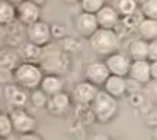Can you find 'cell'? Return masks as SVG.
<instances>
[{
	"mask_svg": "<svg viewBox=\"0 0 157 140\" xmlns=\"http://www.w3.org/2000/svg\"><path fill=\"white\" fill-rule=\"evenodd\" d=\"M133 2H135V3H136V5L140 6V5H142L144 2H147V0H133Z\"/></svg>",
	"mask_w": 157,
	"mask_h": 140,
	"instance_id": "obj_34",
	"label": "cell"
},
{
	"mask_svg": "<svg viewBox=\"0 0 157 140\" xmlns=\"http://www.w3.org/2000/svg\"><path fill=\"white\" fill-rule=\"evenodd\" d=\"M131 102L133 106H140V103L142 102V96H140V93H133L131 96Z\"/></svg>",
	"mask_w": 157,
	"mask_h": 140,
	"instance_id": "obj_31",
	"label": "cell"
},
{
	"mask_svg": "<svg viewBox=\"0 0 157 140\" xmlns=\"http://www.w3.org/2000/svg\"><path fill=\"white\" fill-rule=\"evenodd\" d=\"M0 111H2V106H0Z\"/></svg>",
	"mask_w": 157,
	"mask_h": 140,
	"instance_id": "obj_37",
	"label": "cell"
},
{
	"mask_svg": "<svg viewBox=\"0 0 157 140\" xmlns=\"http://www.w3.org/2000/svg\"><path fill=\"white\" fill-rule=\"evenodd\" d=\"M114 9L117 10V13L120 16H129L138 10V5L133 0H117Z\"/></svg>",
	"mask_w": 157,
	"mask_h": 140,
	"instance_id": "obj_22",
	"label": "cell"
},
{
	"mask_svg": "<svg viewBox=\"0 0 157 140\" xmlns=\"http://www.w3.org/2000/svg\"><path fill=\"white\" fill-rule=\"evenodd\" d=\"M5 97L9 105L13 108H24L28 102V93L25 88L19 87L18 84H6L5 86Z\"/></svg>",
	"mask_w": 157,
	"mask_h": 140,
	"instance_id": "obj_14",
	"label": "cell"
},
{
	"mask_svg": "<svg viewBox=\"0 0 157 140\" xmlns=\"http://www.w3.org/2000/svg\"><path fill=\"white\" fill-rule=\"evenodd\" d=\"M98 22H96L95 13H87V12H82L78 13L76 18V30L82 37L89 38L90 35L98 30Z\"/></svg>",
	"mask_w": 157,
	"mask_h": 140,
	"instance_id": "obj_13",
	"label": "cell"
},
{
	"mask_svg": "<svg viewBox=\"0 0 157 140\" xmlns=\"http://www.w3.org/2000/svg\"><path fill=\"white\" fill-rule=\"evenodd\" d=\"M9 3H12V5H13V6H17V5H19V3H21V2H24V0H8Z\"/></svg>",
	"mask_w": 157,
	"mask_h": 140,
	"instance_id": "obj_33",
	"label": "cell"
},
{
	"mask_svg": "<svg viewBox=\"0 0 157 140\" xmlns=\"http://www.w3.org/2000/svg\"><path fill=\"white\" fill-rule=\"evenodd\" d=\"M21 62V58L13 49H2L0 50V72H12Z\"/></svg>",
	"mask_w": 157,
	"mask_h": 140,
	"instance_id": "obj_17",
	"label": "cell"
},
{
	"mask_svg": "<svg viewBox=\"0 0 157 140\" xmlns=\"http://www.w3.org/2000/svg\"><path fill=\"white\" fill-rule=\"evenodd\" d=\"M28 102H31L33 106H36V108H44L46 102H48V96L37 87L34 90H31V93L28 95Z\"/></svg>",
	"mask_w": 157,
	"mask_h": 140,
	"instance_id": "obj_25",
	"label": "cell"
},
{
	"mask_svg": "<svg viewBox=\"0 0 157 140\" xmlns=\"http://www.w3.org/2000/svg\"><path fill=\"white\" fill-rule=\"evenodd\" d=\"M99 88L94 86L92 83L89 81H82L77 83L74 88H73V93H71V99L77 103V105H90L94 97L96 96Z\"/></svg>",
	"mask_w": 157,
	"mask_h": 140,
	"instance_id": "obj_10",
	"label": "cell"
},
{
	"mask_svg": "<svg viewBox=\"0 0 157 140\" xmlns=\"http://www.w3.org/2000/svg\"><path fill=\"white\" fill-rule=\"evenodd\" d=\"M64 2H65V3H71V5H73V3H77L78 0H64Z\"/></svg>",
	"mask_w": 157,
	"mask_h": 140,
	"instance_id": "obj_35",
	"label": "cell"
},
{
	"mask_svg": "<svg viewBox=\"0 0 157 140\" xmlns=\"http://www.w3.org/2000/svg\"><path fill=\"white\" fill-rule=\"evenodd\" d=\"M150 75L151 80L157 81V61H150Z\"/></svg>",
	"mask_w": 157,
	"mask_h": 140,
	"instance_id": "obj_30",
	"label": "cell"
},
{
	"mask_svg": "<svg viewBox=\"0 0 157 140\" xmlns=\"http://www.w3.org/2000/svg\"><path fill=\"white\" fill-rule=\"evenodd\" d=\"M44 108L49 114L55 115V117L65 115L71 108V97L65 92H59L56 95L48 96V102H46Z\"/></svg>",
	"mask_w": 157,
	"mask_h": 140,
	"instance_id": "obj_7",
	"label": "cell"
},
{
	"mask_svg": "<svg viewBox=\"0 0 157 140\" xmlns=\"http://www.w3.org/2000/svg\"><path fill=\"white\" fill-rule=\"evenodd\" d=\"M51 35L53 38H62L67 35V30L62 24H52L51 25Z\"/></svg>",
	"mask_w": 157,
	"mask_h": 140,
	"instance_id": "obj_27",
	"label": "cell"
},
{
	"mask_svg": "<svg viewBox=\"0 0 157 140\" xmlns=\"http://www.w3.org/2000/svg\"><path fill=\"white\" fill-rule=\"evenodd\" d=\"M30 2H33V3H36V5H37V6H40V8H42V6H43L48 0H30Z\"/></svg>",
	"mask_w": 157,
	"mask_h": 140,
	"instance_id": "obj_32",
	"label": "cell"
},
{
	"mask_svg": "<svg viewBox=\"0 0 157 140\" xmlns=\"http://www.w3.org/2000/svg\"><path fill=\"white\" fill-rule=\"evenodd\" d=\"M39 88L46 96H52V95H56L59 92H64V80L59 75L48 74V75H43Z\"/></svg>",
	"mask_w": 157,
	"mask_h": 140,
	"instance_id": "obj_16",
	"label": "cell"
},
{
	"mask_svg": "<svg viewBox=\"0 0 157 140\" xmlns=\"http://www.w3.org/2000/svg\"><path fill=\"white\" fill-rule=\"evenodd\" d=\"M101 88L104 92H107L110 96L119 99L128 92V80H126V77H119V75H111L110 74Z\"/></svg>",
	"mask_w": 157,
	"mask_h": 140,
	"instance_id": "obj_15",
	"label": "cell"
},
{
	"mask_svg": "<svg viewBox=\"0 0 157 140\" xmlns=\"http://www.w3.org/2000/svg\"><path fill=\"white\" fill-rule=\"evenodd\" d=\"M51 25L44 21H36L33 24L27 25V40L39 47H43L51 41Z\"/></svg>",
	"mask_w": 157,
	"mask_h": 140,
	"instance_id": "obj_5",
	"label": "cell"
},
{
	"mask_svg": "<svg viewBox=\"0 0 157 140\" xmlns=\"http://www.w3.org/2000/svg\"><path fill=\"white\" fill-rule=\"evenodd\" d=\"M18 55H19L21 61L36 62L40 56H42V47H39V46H36V44L27 41L25 44L21 46V49H19V53H18Z\"/></svg>",
	"mask_w": 157,
	"mask_h": 140,
	"instance_id": "obj_20",
	"label": "cell"
},
{
	"mask_svg": "<svg viewBox=\"0 0 157 140\" xmlns=\"http://www.w3.org/2000/svg\"><path fill=\"white\" fill-rule=\"evenodd\" d=\"M129 58L132 61H140L148 58V41L136 38L129 43ZM148 61V59H147Z\"/></svg>",
	"mask_w": 157,
	"mask_h": 140,
	"instance_id": "obj_19",
	"label": "cell"
},
{
	"mask_svg": "<svg viewBox=\"0 0 157 140\" xmlns=\"http://www.w3.org/2000/svg\"><path fill=\"white\" fill-rule=\"evenodd\" d=\"M148 61H157V38L148 41Z\"/></svg>",
	"mask_w": 157,
	"mask_h": 140,
	"instance_id": "obj_28",
	"label": "cell"
},
{
	"mask_svg": "<svg viewBox=\"0 0 157 140\" xmlns=\"http://www.w3.org/2000/svg\"><path fill=\"white\" fill-rule=\"evenodd\" d=\"M13 81L19 87L25 90H34L40 86V81L43 78V70L36 62H24L21 61L15 70L12 71Z\"/></svg>",
	"mask_w": 157,
	"mask_h": 140,
	"instance_id": "obj_1",
	"label": "cell"
},
{
	"mask_svg": "<svg viewBox=\"0 0 157 140\" xmlns=\"http://www.w3.org/2000/svg\"><path fill=\"white\" fill-rule=\"evenodd\" d=\"M15 13L18 21L27 27L40 19V6H37L30 0H24L15 6Z\"/></svg>",
	"mask_w": 157,
	"mask_h": 140,
	"instance_id": "obj_8",
	"label": "cell"
},
{
	"mask_svg": "<svg viewBox=\"0 0 157 140\" xmlns=\"http://www.w3.org/2000/svg\"><path fill=\"white\" fill-rule=\"evenodd\" d=\"M18 140H43V137L40 134H37L36 131H30V133L19 134V139Z\"/></svg>",
	"mask_w": 157,
	"mask_h": 140,
	"instance_id": "obj_29",
	"label": "cell"
},
{
	"mask_svg": "<svg viewBox=\"0 0 157 140\" xmlns=\"http://www.w3.org/2000/svg\"><path fill=\"white\" fill-rule=\"evenodd\" d=\"M154 83H156V84H154V87H153V90H154V95L157 96V81H154Z\"/></svg>",
	"mask_w": 157,
	"mask_h": 140,
	"instance_id": "obj_36",
	"label": "cell"
},
{
	"mask_svg": "<svg viewBox=\"0 0 157 140\" xmlns=\"http://www.w3.org/2000/svg\"><path fill=\"white\" fill-rule=\"evenodd\" d=\"M105 65L110 71L111 75H119V77H128V72H129V66H131L132 59L129 56H126L122 52H114L108 56H105Z\"/></svg>",
	"mask_w": 157,
	"mask_h": 140,
	"instance_id": "obj_6",
	"label": "cell"
},
{
	"mask_svg": "<svg viewBox=\"0 0 157 140\" xmlns=\"http://www.w3.org/2000/svg\"><path fill=\"white\" fill-rule=\"evenodd\" d=\"M108 75H110V71H108V68H107V65L104 62H90L85 68V78H86V81L92 83L98 88H101L104 86L105 80L108 78Z\"/></svg>",
	"mask_w": 157,
	"mask_h": 140,
	"instance_id": "obj_9",
	"label": "cell"
},
{
	"mask_svg": "<svg viewBox=\"0 0 157 140\" xmlns=\"http://www.w3.org/2000/svg\"><path fill=\"white\" fill-rule=\"evenodd\" d=\"M128 78L138 83V84H147L151 81L150 75V61L140 59V61H132L128 72Z\"/></svg>",
	"mask_w": 157,
	"mask_h": 140,
	"instance_id": "obj_11",
	"label": "cell"
},
{
	"mask_svg": "<svg viewBox=\"0 0 157 140\" xmlns=\"http://www.w3.org/2000/svg\"><path fill=\"white\" fill-rule=\"evenodd\" d=\"M10 121H12V127L13 131L18 134H24V133L36 131L37 127V121L33 115L27 111L25 108H13L10 111Z\"/></svg>",
	"mask_w": 157,
	"mask_h": 140,
	"instance_id": "obj_4",
	"label": "cell"
},
{
	"mask_svg": "<svg viewBox=\"0 0 157 140\" xmlns=\"http://www.w3.org/2000/svg\"><path fill=\"white\" fill-rule=\"evenodd\" d=\"M78 2L82 10L87 13H96L105 5V0H78Z\"/></svg>",
	"mask_w": 157,
	"mask_h": 140,
	"instance_id": "obj_26",
	"label": "cell"
},
{
	"mask_svg": "<svg viewBox=\"0 0 157 140\" xmlns=\"http://www.w3.org/2000/svg\"><path fill=\"white\" fill-rule=\"evenodd\" d=\"M17 19L15 6L8 0H0V25H9Z\"/></svg>",
	"mask_w": 157,
	"mask_h": 140,
	"instance_id": "obj_21",
	"label": "cell"
},
{
	"mask_svg": "<svg viewBox=\"0 0 157 140\" xmlns=\"http://www.w3.org/2000/svg\"><path fill=\"white\" fill-rule=\"evenodd\" d=\"M89 106H90V109L94 112L95 120L99 121V123H110L114 117L117 115V111H119L117 99L110 96L102 88L98 90L96 96L94 97L92 103Z\"/></svg>",
	"mask_w": 157,
	"mask_h": 140,
	"instance_id": "obj_2",
	"label": "cell"
},
{
	"mask_svg": "<svg viewBox=\"0 0 157 140\" xmlns=\"http://www.w3.org/2000/svg\"><path fill=\"white\" fill-rule=\"evenodd\" d=\"M136 31L142 40L151 41L157 38V19H148V18H141Z\"/></svg>",
	"mask_w": 157,
	"mask_h": 140,
	"instance_id": "obj_18",
	"label": "cell"
},
{
	"mask_svg": "<svg viewBox=\"0 0 157 140\" xmlns=\"http://www.w3.org/2000/svg\"><path fill=\"white\" fill-rule=\"evenodd\" d=\"M12 133H13V127H12L10 117H9V114L0 111V139H9L12 136Z\"/></svg>",
	"mask_w": 157,
	"mask_h": 140,
	"instance_id": "obj_23",
	"label": "cell"
},
{
	"mask_svg": "<svg viewBox=\"0 0 157 140\" xmlns=\"http://www.w3.org/2000/svg\"><path fill=\"white\" fill-rule=\"evenodd\" d=\"M95 18L96 22H98V27L105 28V30H114L120 21V15L117 13V10L113 6H108V5H104L99 9L95 13Z\"/></svg>",
	"mask_w": 157,
	"mask_h": 140,
	"instance_id": "obj_12",
	"label": "cell"
},
{
	"mask_svg": "<svg viewBox=\"0 0 157 140\" xmlns=\"http://www.w3.org/2000/svg\"><path fill=\"white\" fill-rule=\"evenodd\" d=\"M140 13L142 18L157 19V0H147L140 5Z\"/></svg>",
	"mask_w": 157,
	"mask_h": 140,
	"instance_id": "obj_24",
	"label": "cell"
},
{
	"mask_svg": "<svg viewBox=\"0 0 157 140\" xmlns=\"http://www.w3.org/2000/svg\"><path fill=\"white\" fill-rule=\"evenodd\" d=\"M89 44L95 53L101 55V56H108V55L119 50L120 40H119V34L114 30L98 28L89 37Z\"/></svg>",
	"mask_w": 157,
	"mask_h": 140,
	"instance_id": "obj_3",
	"label": "cell"
}]
</instances>
